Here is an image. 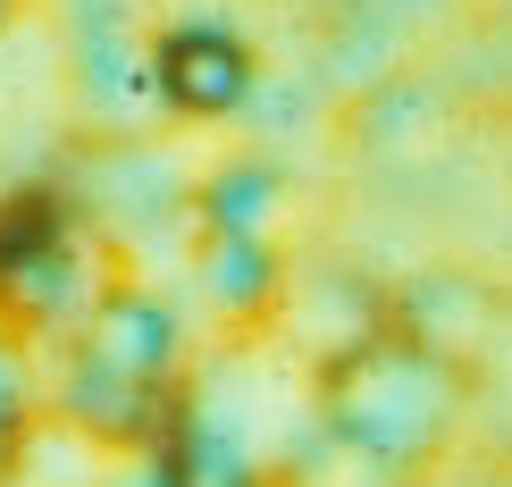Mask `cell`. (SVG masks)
<instances>
[{
    "label": "cell",
    "instance_id": "obj_1",
    "mask_svg": "<svg viewBox=\"0 0 512 487\" xmlns=\"http://www.w3.org/2000/svg\"><path fill=\"white\" fill-rule=\"evenodd\" d=\"M177 59H194V84H177L185 110H227V101L244 93V51H236V42H219V34H185Z\"/></svg>",
    "mask_w": 512,
    "mask_h": 487
}]
</instances>
